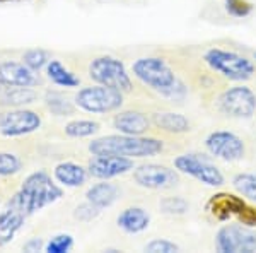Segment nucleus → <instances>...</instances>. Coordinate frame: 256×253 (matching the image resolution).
Here are the masks:
<instances>
[{
    "mask_svg": "<svg viewBox=\"0 0 256 253\" xmlns=\"http://www.w3.org/2000/svg\"><path fill=\"white\" fill-rule=\"evenodd\" d=\"M62 197L64 190L52 180L48 173L34 171L22 181L20 188L12 195L7 205L20 210L26 217H31L44 207L55 204Z\"/></svg>",
    "mask_w": 256,
    "mask_h": 253,
    "instance_id": "obj_1",
    "label": "nucleus"
},
{
    "mask_svg": "<svg viewBox=\"0 0 256 253\" xmlns=\"http://www.w3.org/2000/svg\"><path fill=\"white\" fill-rule=\"evenodd\" d=\"M132 72L140 82L171 101H181L186 96V86L178 79L174 70L160 57L137 59L132 65Z\"/></svg>",
    "mask_w": 256,
    "mask_h": 253,
    "instance_id": "obj_2",
    "label": "nucleus"
},
{
    "mask_svg": "<svg viewBox=\"0 0 256 253\" xmlns=\"http://www.w3.org/2000/svg\"><path fill=\"white\" fill-rule=\"evenodd\" d=\"M164 149L162 140L144 135H106L94 139L89 144L92 156H123V157H150Z\"/></svg>",
    "mask_w": 256,
    "mask_h": 253,
    "instance_id": "obj_3",
    "label": "nucleus"
},
{
    "mask_svg": "<svg viewBox=\"0 0 256 253\" xmlns=\"http://www.w3.org/2000/svg\"><path fill=\"white\" fill-rule=\"evenodd\" d=\"M204 60L214 72L220 74L229 81H248L254 74L253 62L236 52H229V50L210 48L205 52Z\"/></svg>",
    "mask_w": 256,
    "mask_h": 253,
    "instance_id": "obj_4",
    "label": "nucleus"
},
{
    "mask_svg": "<svg viewBox=\"0 0 256 253\" xmlns=\"http://www.w3.org/2000/svg\"><path fill=\"white\" fill-rule=\"evenodd\" d=\"M89 77L96 84L114 88L122 93H130L134 89V82L130 79V74L120 59L110 55H102L94 59L89 64Z\"/></svg>",
    "mask_w": 256,
    "mask_h": 253,
    "instance_id": "obj_5",
    "label": "nucleus"
},
{
    "mask_svg": "<svg viewBox=\"0 0 256 253\" xmlns=\"http://www.w3.org/2000/svg\"><path fill=\"white\" fill-rule=\"evenodd\" d=\"M123 105V93L108 86H90L76 94V106L88 113H111Z\"/></svg>",
    "mask_w": 256,
    "mask_h": 253,
    "instance_id": "obj_6",
    "label": "nucleus"
},
{
    "mask_svg": "<svg viewBox=\"0 0 256 253\" xmlns=\"http://www.w3.org/2000/svg\"><path fill=\"white\" fill-rule=\"evenodd\" d=\"M216 246L220 253H253L256 251V233L244 224H227L218 229Z\"/></svg>",
    "mask_w": 256,
    "mask_h": 253,
    "instance_id": "obj_7",
    "label": "nucleus"
},
{
    "mask_svg": "<svg viewBox=\"0 0 256 253\" xmlns=\"http://www.w3.org/2000/svg\"><path fill=\"white\" fill-rule=\"evenodd\" d=\"M41 117L26 108H12L0 113V135L7 139L30 135L41 128Z\"/></svg>",
    "mask_w": 256,
    "mask_h": 253,
    "instance_id": "obj_8",
    "label": "nucleus"
},
{
    "mask_svg": "<svg viewBox=\"0 0 256 253\" xmlns=\"http://www.w3.org/2000/svg\"><path fill=\"white\" fill-rule=\"evenodd\" d=\"M174 168L180 173L195 178L208 186H220L224 185V175L217 166H214L205 157L196 154H181L174 159Z\"/></svg>",
    "mask_w": 256,
    "mask_h": 253,
    "instance_id": "obj_9",
    "label": "nucleus"
},
{
    "mask_svg": "<svg viewBox=\"0 0 256 253\" xmlns=\"http://www.w3.org/2000/svg\"><path fill=\"white\" fill-rule=\"evenodd\" d=\"M218 108L232 118H251L256 111V94L248 86H234L220 94Z\"/></svg>",
    "mask_w": 256,
    "mask_h": 253,
    "instance_id": "obj_10",
    "label": "nucleus"
},
{
    "mask_svg": "<svg viewBox=\"0 0 256 253\" xmlns=\"http://www.w3.org/2000/svg\"><path fill=\"white\" fill-rule=\"evenodd\" d=\"M205 147L212 156L229 163L242 159L246 154V147L241 137L227 130H216L208 134L205 139Z\"/></svg>",
    "mask_w": 256,
    "mask_h": 253,
    "instance_id": "obj_11",
    "label": "nucleus"
},
{
    "mask_svg": "<svg viewBox=\"0 0 256 253\" xmlns=\"http://www.w3.org/2000/svg\"><path fill=\"white\" fill-rule=\"evenodd\" d=\"M135 183L148 190H168L180 183V175L174 169L162 164H142L134 171Z\"/></svg>",
    "mask_w": 256,
    "mask_h": 253,
    "instance_id": "obj_12",
    "label": "nucleus"
},
{
    "mask_svg": "<svg viewBox=\"0 0 256 253\" xmlns=\"http://www.w3.org/2000/svg\"><path fill=\"white\" fill-rule=\"evenodd\" d=\"M134 159L123 156H94L88 164V173L98 180H111L132 171Z\"/></svg>",
    "mask_w": 256,
    "mask_h": 253,
    "instance_id": "obj_13",
    "label": "nucleus"
},
{
    "mask_svg": "<svg viewBox=\"0 0 256 253\" xmlns=\"http://www.w3.org/2000/svg\"><path fill=\"white\" fill-rule=\"evenodd\" d=\"M0 82L6 88H12V86L36 88L41 81L38 72L31 70L24 62L6 60V62H0Z\"/></svg>",
    "mask_w": 256,
    "mask_h": 253,
    "instance_id": "obj_14",
    "label": "nucleus"
},
{
    "mask_svg": "<svg viewBox=\"0 0 256 253\" xmlns=\"http://www.w3.org/2000/svg\"><path fill=\"white\" fill-rule=\"evenodd\" d=\"M246 202L242 197H238L234 193H229V192H220V193H216L208 198L207 209L208 214H212L217 221H227L230 217H239L246 209Z\"/></svg>",
    "mask_w": 256,
    "mask_h": 253,
    "instance_id": "obj_15",
    "label": "nucleus"
},
{
    "mask_svg": "<svg viewBox=\"0 0 256 253\" xmlns=\"http://www.w3.org/2000/svg\"><path fill=\"white\" fill-rule=\"evenodd\" d=\"M26 219L28 217L20 210L6 205V209L0 212V248L9 244L16 238V234L22 229Z\"/></svg>",
    "mask_w": 256,
    "mask_h": 253,
    "instance_id": "obj_16",
    "label": "nucleus"
},
{
    "mask_svg": "<svg viewBox=\"0 0 256 253\" xmlns=\"http://www.w3.org/2000/svg\"><path fill=\"white\" fill-rule=\"evenodd\" d=\"M113 125L120 130V134L144 135L150 127V120L146 113H140V111H122L114 117Z\"/></svg>",
    "mask_w": 256,
    "mask_h": 253,
    "instance_id": "obj_17",
    "label": "nucleus"
},
{
    "mask_svg": "<svg viewBox=\"0 0 256 253\" xmlns=\"http://www.w3.org/2000/svg\"><path fill=\"white\" fill-rule=\"evenodd\" d=\"M116 224L122 231L128 234H138L146 231L150 224V214L142 207H128L118 215Z\"/></svg>",
    "mask_w": 256,
    "mask_h": 253,
    "instance_id": "obj_18",
    "label": "nucleus"
},
{
    "mask_svg": "<svg viewBox=\"0 0 256 253\" xmlns=\"http://www.w3.org/2000/svg\"><path fill=\"white\" fill-rule=\"evenodd\" d=\"M88 169L84 166L72 163V161H65L55 166L53 169V176L58 181L62 186H67V188H77L82 186L88 180Z\"/></svg>",
    "mask_w": 256,
    "mask_h": 253,
    "instance_id": "obj_19",
    "label": "nucleus"
},
{
    "mask_svg": "<svg viewBox=\"0 0 256 253\" xmlns=\"http://www.w3.org/2000/svg\"><path fill=\"white\" fill-rule=\"evenodd\" d=\"M120 188L114 183H108V180H104L102 183H96L86 192V198L89 202H92L94 205H98L99 209H106L111 207L120 197Z\"/></svg>",
    "mask_w": 256,
    "mask_h": 253,
    "instance_id": "obj_20",
    "label": "nucleus"
},
{
    "mask_svg": "<svg viewBox=\"0 0 256 253\" xmlns=\"http://www.w3.org/2000/svg\"><path fill=\"white\" fill-rule=\"evenodd\" d=\"M38 99V93L34 88H22V86H12L6 88L0 93V105L10 108H22L31 105Z\"/></svg>",
    "mask_w": 256,
    "mask_h": 253,
    "instance_id": "obj_21",
    "label": "nucleus"
},
{
    "mask_svg": "<svg viewBox=\"0 0 256 253\" xmlns=\"http://www.w3.org/2000/svg\"><path fill=\"white\" fill-rule=\"evenodd\" d=\"M154 125L169 134H184L190 130V122L184 115L174 113V111H166V113H154L152 117Z\"/></svg>",
    "mask_w": 256,
    "mask_h": 253,
    "instance_id": "obj_22",
    "label": "nucleus"
},
{
    "mask_svg": "<svg viewBox=\"0 0 256 253\" xmlns=\"http://www.w3.org/2000/svg\"><path fill=\"white\" fill-rule=\"evenodd\" d=\"M46 76L50 81L55 86H60V88H77L80 84V79L65 67L60 60H50L46 65Z\"/></svg>",
    "mask_w": 256,
    "mask_h": 253,
    "instance_id": "obj_23",
    "label": "nucleus"
},
{
    "mask_svg": "<svg viewBox=\"0 0 256 253\" xmlns=\"http://www.w3.org/2000/svg\"><path fill=\"white\" fill-rule=\"evenodd\" d=\"M44 105L53 115L56 117H70L76 111V106L68 101L67 98L62 93H56V91H48L44 94Z\"/></svg>",
    "mask_w": 256,
    "mask_h": 253,
    "instance_id": "obj_24",
    "label": "nucleus"
},
{
    "mask_svg": "<svg viewBox=\"0 0 256 253\" xmlns=\"http://www.w3.org/2000/svg\"><path fill=\"white\" fill-rule=\"evenodd\" d=\"M99 132V123L92 120H74L65 125V134L72 139H84Z\"/></svg>",
    "mask_w": 256,
    "mask_h": 253,
    "instance_id": "obj_25",
    "label": "nucleus"
},
{
    "mask_svg": "<svg viewBox=\"0 0 256 253\" xmlns=\"http://www.w3.org/2000/svg\"><path fill=\"white\" fill-rule=\"evenodd\" d=\"M232 186L244 198H250V200L256 202V175H251V173H239V175L234 176Z\"/></svg>",
    "mask_w": 256,
    "mask_h": 253,
    "instance_id": "obj_26",
    "label": "nucleus"
},
{
    "mask_svg": "<svg viewBox=\"0 0 256 253\" xmlns=\"http://www.w3.org/2000/svg\"><path fill=\"white\" fill-rule=\"evenodd\" d=\"M50 60H52L50 59V53L46 52V50H41V48L28 50L22 57L24 64H26L31 70H34V72H40V70L46 69Z\"/></svg>",
    "mask_w": 256,
    "mask_h": 253,
    "instance_id": "obj_27",
    "label": "nucleus"
},
{
    "mask_svg": "<svg viewBox=\"0 0 256 253\" xmlns=\"http://www.w3.org/2000/svg\"><path fill=\"white\" fill-rule=\"evenodd\" d=\"M74 248V236L62 233L53 236L50 241L44 244V250L46 253H68Z\"/></svg>",
    "mask_w": 256,
    "mask_h": 253,
    "instance_id": "obj_28",
    "label": "nucleus"
},
{
    "mask_svg": "<svg viewBox=\"0 0 256 253\" xmlns=\"http://www.w3.org/2000/svg\"><path fill=\"white\" fill-rule=\"evenodd\" d=\"M22 168V163L14 152H0V176L18 175Z\"/></svg>",
    "mask_w": 256,
    "mask_h": 253,
    "instance_id": "obj_29",
    "label": "nucleus"
},
{
    "mask_svg": "<svg viewBox=\"0 0 256 253\" xmlns=\"http://www.w3.org/2000/svg\"><path fill=\"white\" fill-rule=\"evenodd\" d=\"M190 204L183 197H166L160 200V210L169 215H181L188 210Z\"/></svg>",
    "mask_w": 256,
    "mask_h": 253,
    "instance_id": "obj_30",
    "label": "nucleus"
},
{
    "mask_svg": "<svg viewBox=\"0 0 256 253\" xmlns=\"http://www.w3.org/2000/svg\"><path fill=\"white\" fill-rule=\"evenodd\" d=\"M101 210L102 209H99L98 205H94L92 202L88 200V202H84V204L76 207V210H74V217L80 222H90V221H94L99 214H101Z\"/></svg>",
    "mask_w": 256,
    "mask_h": 253,
    "instance_id": "obj_31",
    "label": "nucleus"
},
{
    "mask_svg": "<svg viewBox=\"0 0 256 253\" xmlns=\"http://www.w3.org/2000/svg\"><path fill=\"white\" fill-rule=\"evenodd\" d=\"M226 11L232 18H246L253 12V4L248 0H226Z\"/></svg>",
    "mask_w": 256,
    "mask_h": 253,
    "instance_id": "obj_32",
    "label": "nucleus"
},
{
    "mask_svg": "<svg viewBox=\"0 0 256 253\" xmlns=\"http://www.w3.org/2000/svg\"><path fill=\"white\" fill-rule=\"evenodd\" d=\"M146 251L148 253H176L180 251V246L169 239H152L146 244Z\"/></svg>",
    "mask_w": 256,
    "mask_h": 253,
    "instance_id": "obj_33",
    "label": "nucleus"
},
{
    "mask_svg": "<svg viewBox=\"0 0 256 253\" xmlns=\"http://www.w3.org/2000/svg\"><path fill=\"white\" fill-rule=\"evenodd\" d=\"M239 222L244 224V226H250L253 227L256 226V207H251V205H246L244 212L239 215Z\"/></svg>",
    "mask_w": 256,
    "mask_h": 253,
    "instance_id": "obj_34",
    "label": "nucleus"
},
{
    "mask_svg": "<svg viewBox=\"0 0 256 253\" xmlns=\"http://www.w3.org/2000/svg\"><path fill=\"white\" fill-rule=\"evenodd\" d=\"M24 251L28 253H36V251H43L44 250V243L41 238H30L22 246Z\"/></svg>",
    "mask_w": 256,
    "mask_h": 253,
    "instance_id": "obj_35",
    "label": "nucleus"
},
{
    "mask_svg": "<svg viewBox=\"0 0 256 253\" xmlns=\"http://www.w3.org/2000/svg\"><path fill=\"white\" fill-rule=\"evenodd\" d=\"M0 2H20V0H0Z\"/></svg>",
    "mask_w": 256,
    "mask_h": 253,
    "instance_id": "obj_36",
    "label": "nucleus"
},
{
    "mask_svg": "<svg viewBox=\"0 0 256 253\" xmlns=\"http://www.w3.org/2000/svg\"><path fill=\"white\" fill-rule=\"evenodd\" d=\"M4 89H6V86H4V84H2V82H0V93H2V91H4Z\"/></svg>",
    "mask_w": 256,
    "mask_h": 253,
    "instance_id": "obj_37",
    "label": "nucleus"
},
{
    "mask_svg": "<svg viewBox=\"0 0 256 253\" xmlns=\"http://www.w3.org/2000/svg\"><path fill=\"white\" fill-rule=\"evenodd\" d=\"M254 60H256V52H254Z\"/></svg>",
    "mask_w": 256,
    "mask_h": 253,
    "instance_id": "obj_38",
    "label": "nucleus"
}]
</instances>
